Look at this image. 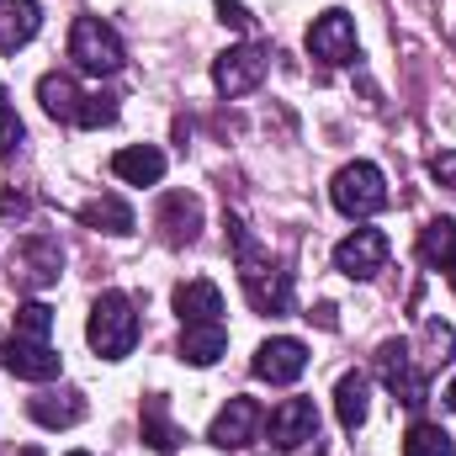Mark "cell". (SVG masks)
<instances>
[{
    "mask_svg": "<svg viewBox=\"0 0 456 456\" xmlns=\"http://www.w3.org/2000/svg\"><path fill=\"white\" fill-rule=\"evenodd\" d=\"M75 122H80V127H112V122H117V96H107V91L86 96V102H80V112H75Z\"/></svg>",
    "mask_w": 456,
    "mask_h": 456,
    "instance_id": "4316f807",
    "label": "cell"
},
{
    "mask_svg": "<svg viewBox=\"0 0 456 456\" xmlns=\"http://www.w3.org/2000/svg\"><path fill=\"white\" fill-rule=\"evenodd\" d=\"M330 197H335V208H340L345 218H371V213L387 208V181H382L377 165L355 159V165H345L340 175H335Z\"/></svg>",
    "mask_w": 456,
    "mask_h": 456,
    "instance_id": "3957f363",
    "label": "cell"
},
{
    "mask_svg": "<svg viewBox=\"0 0 456 456\" xmlns=\"http://www.w3.org/2000/svg\"><path fill=\"white\" fill-rule=\"evenodd\" d=\"M117 181H127V186H154L159 175H165V149H154V143H133V149H122L112 159Z\"/></svg>",
    "mask_w": 456,
    "mask_h": 456,
    "instance_id": "e0dca14e",
    "label": "cell"
},
{
    "mask_svg": "<svg viewBox=\"0 0 456 456\" xmlns=\"http://www.w3.org/2000/svg\"><path fill=\"white\" fill-rule=\"evenodd\" d=\"M16 335H27V340H48V335H53V308H48V303H27V308H16Z\"/></svg>",
    "mask_w": 456,
    "mask_h": 456,
    "instance_id": "484cf974",
    "label": "cell"
},
{
    "mask_svg": "<svg viewBox=\"0 0 456 456\" xmlns=\"http://www.w3.org/2000/svg\"><path fill=\"white\" fill-rule=\"evenodd\" d=\"M271 446L276 452H303V446L319 452V409H314V398H281L271 409Z\"/></svg>",
    "mask_w": 456,
    "mask_h": 456,
    "instance_id": "5b68a950",
    "label": "cell"
},
{
    "mask_svg": "<svg viewBox=\"0 0 456 456\" xmlns=\"http://www.w3.org/2000/svg\"><path fill=\"white\" fill-rule=\"evenodd\" d=\"M308 53L324 59V64H350L355 59V21L345 11H324L308 27Z\"/></svg>",
    "mask_w": 456,
    "mask_h": 456,
    "instance_id": "7c38bea8",
    "label": "cell"
},
{
    "mask_svg": "<svg viewBox=\"0 0 456 456\" xmlns=\"http://www.w3.org/2000/svg\"><path fill=\"white\" fill-rule=\"evenodd\" d=\"M86 340H91V350H96L102 361H122V355H133V345H138V314H133V297H122V292H102L96 308H91Z\"/></svg>",
    "mask_w": 456,
    "mask_h": 456,
    "instance_id": "7a4b0ae2",
    "label": "cell"
},
{
    "mask_svg": "<svg viewBox=\"0 0 456 456\" xmlns=\"http://www.w3.org/2000/svg\"><path fill=\"white\" fill-rule=\"evenodd\" d=\"M228 239L239 249V281H244V297L255 303V314H287L292 308V276L265 260V249L249 239V228L239 218H228Z\"/></svg>",
    "mask_w": 456,
    "mask_h": 456,
    "instance_id": "6da1fadb",
    "label": "cell"
},
{
    "mask_svg": "<svg viewBox=\"0 0 456 456\" xmlns=\"http://www.w3.org/2000/svg\"><path fill=\"white\" fill-rule=\"evenodd\" d=\"M419 260H425L430 271H452L456 265V218L425 224V233H419Z\"/></svg>",
    "mask_w": 456,
    "mask_h": 456,
    "instance_id": "44dd1931",
    "label": "cell"
},
{
    "mask_svg": "<svg viewBox=\"0 0 456 456\" xmlns=\"http://www.w3.org/2000/svg\"><path fill=\"white\" fill-rule=\"evenodd\" d=\"M430 181L446 186V191H456V149H441V154L430 159Z\"/></svg>",
    "mask_w": 456,
    "mask_h": 456,
    "instance_id": "f546056e",
    "label": "cell"
},
{
    "mask_svg": "<svg viewBox=\"0 0 456 456\" xmlns=\"http://www.w3.org/2000/svg\"><path fill=\"white\" fill-rule=\"evenodd\" d=\"M218 16H224L233 32H249V27H255V16H249V11H244L239 0H218Z\"/></svg>",
    "mask_w": 456,
    "mask_h": 456,
    "instance_id": "4dcf8cb0",
    "label": "cell"
},
{
    "mask_svg": "<svg viewBox=\"0 0 456 456\" xmlns=\"http://www.w3.org/2000/svg\"><path fill=\"white\" fill-rule=\"evenodd\" d=\"M377 371H382L387 393H393L403 409H419V403H425L430 382H425V371L414 366V355H409V345L403 340H387L382 350H377Z\"/></svg>",
    "mask_w": 456,
    "mask_h": 456,
    "instance_id": "8992f818",
    "label": "cell"
},
{
    "mask_svg": "<svg viewBox=\"0 0 456 456\" xmlns=\"http://www.w3.org/2000/svg\"><path fill=\"white\" fill-rule=\"evenodd\" d=\"M159 228H165V239H170V244H191V239H197V228H202V208H197V197L170 191V197H165V208H159Z\"/></svg>",
    "mask_w": 456,
    "mask_h": 456,
    "instance_id": "d6986e66",
    "label": "cell"
},
{
    "mask_svg": "<svg viewBox=\"0 0 456 456\" xmlns=\"http://www.w3.org/2000/svg\"><path fill=\"white\" fill-rule=\"evenodd\" d=\"M335 414H340L345 430H361L366 425V377L361 371H345L340 387H335Z\"/></svg>",
    "mask_w": 456,
    "mask_h": 456,
    "instance_id": "cb8c5ba5",
    "label": "cell"
},
{
    "mask_svg": "<svg viewBox=\"0 0 456 456\" xmlns=\"http://www.w3.org/2000/svg\"><path fill=\"white\" fill-rule=\"evenodd\" d=\"M21 456H43V452H37V446H27V452H21Z\"/></svg>",
    "mask_w": 456,
    "mask_h": 456,
    "instance_id": "836d02e7",
    "label": "cell"
},
{
    "mask_svg": "<svg viewBox=\"0 0 456 456\" xmlns=\"http://www.w3.org/2000/svg\"><path fill=\"white\" fill-rule=\"evenodd\" d=\"M69 59L86 69V75H117L122 69V43H117V32L102 21V16H80L75 21V32H69Z\"/></svg>",
    "mask_w": 456,
    "mask_h": 456,
    "instance_id": "277c9868",
    "label": "cell"
},
{
    "mask_svg": "<svg viewBox=\"0 0 456 456\" xmlns=\"http://www.w3.org/2000/svg\"><path fill=\"white\" fill-rule=\"evenodd\" d=\"M0 366L21 382H53L64 371V355L53 350L48 340H27V335H11L0 345Z\"/></svg>",
    "mask_w": 456,
    "mask_h": 456,
    "instance_id": "ba28073f",
    "label": "cell"
},
{
    "mask_svg": "<svg viewBox=\"0 0 456 456\" xmlns=\"http://www.w3.org/2000/svg\"><path fill=\"white\" fill-rule=\"evenodd\" d=\"M260 425H265V414H260V403L255 398H228V409L213 419V446L218 452H244L255 436H260Z\"/></svg>",
    "mask_w": 456,
    "mask_h": 456,
    "instance_id": "8fae6325",
    "label": "cell"
},
{
    "mask_svg": "<svg viewBox=\"0 0 456 456\" xmlns=\"http://www.w3.org/2000/svg\"><path fill=\"white\" fill-rule=\"evenodd\" d=\"M186 441V430L170 419V403L154 393V398H143V446L149 452H159V456H170L175 446Z\"/></svg>",
    "mask_w": 456,
    "mask_h": 456,
    "instance_id": "ac0fdd59",
    "label": "cell"
},
{
    "mask_svg": "<svg viewBox=\"0 0 456 456\" xmlns=\"http://www.w3.org/2000/svg\"><path fill=\"white\" fill-rule=\"evenodd\" d=\"M27 414H32L43 430H69V425L86 419V398H80V393H37V398L27 403Z\"/></svg>",
    "mask_w": 456,
    "mask_h": 456,
    "instance_id": "2e32d148",
    "label": "cell"
},
{
    "mask_svg": "<svg viewBox=\"0 0 456 456\" xmlns=\"http://www.w3.org/2000/svg\"><path fill=\"white\" fill-rule=\"evenodd\" d=\"M403 456H456V446L441 425H414L403 436Z\"/></svg>",
    "mask_w": 456,
    "mask_h": 456,
    "instance_id": "d4e9b609",
    "label": "cell"
},
{
    "mask_svg": "<svg viewBox=\"0 0 456 456\" xmlns=\"http://www.w3.org/2000/svg\"><path fill=\"white\" fill-rule=\"evenodd\" d=\"M27 138V127H21V117L11 112V107H0V159L5 154H16V143Z\"/></svg>",
    "mask_w": 456,
    "mask_h": 456,
    "instance_id": "f1b7e54d",
    "label": "cell"
},
{
    "mask_svg": "<svg viewBox=\"0 0 456 456\" xmlns=\"http://www.w3.org/2000/svg\"><path fill=\"white\" fill-rule=\"evenodd\" d=\"M265 69H271V53L255 48V43H239V48L218 53V64H213V86H218L224 96H249V91L265 80Z\"/></svg>",
    "mask_w": 456,
    "mask_h": 456,
    "instance_id": "52a82bcc",
    "label": "cell"
},
{
    "mask_svg": "<svg viewBox=\"0 0 456 456\" xmlns=\"http://www.w3.org/2000/svg\"><path fill=\"white\" fill-rule=\"evenodd\" d=\"M335 265H340L350 281H371L382 265H387V233L382 228H355L335 244Z\"/></svg>",
    "mask_w": 456,
    "mask_h": 456,
    "instance_id": "9c48e42d",
    "label": "cell"
},
{
    "mask_svg": "<svg viewBox=\"0 0 456 456\" xmlns=\"http://www.w3.org/2000/svg\"><path fill=\"white\" fill-rule=\"evenodd\" d=\"M59 271H64V244H59V239L32 233V239L16 249V276H21L27 287H53Z\"/></svg>",
    "mask_w": 456,
    "mask_h": 456,
    "instance_id": "4fadbf2b",
    "label": "cell"
},
{
    "mask_svg": "<svg viewBox=\"0 0 456 456\" xmlns=\"http://www.w3.org/2000/svg\"><path fill=\"white\" fill-rule=\"evenodd\" d=\"M175 314H181L186 324H218L224 292H218L213 281H181V287H175Z\"/></svg>",
    "mask_w": 456,
    "mask_h": 456,
    "instance_id": "9a60e30c",
    "label": "cell"
},
{
    "mask_svg": "<svg viewBox=\"0 0 456 456\" xmlns=\"http://www.w3.org/2000/svg\"><path fill=\"white\" fill-rule=\"evenodd\" d=\"M37 102H43V112L48 117H64V122H75V112H80V91H75V80L69 75H43L37 80Z\"/></svg>",
    "mask_w": 456,
    "mask_h": 456,
    "instance_id": "7402d4cb",
    "label": "cell"
},
{
    "mask_svg": "<svg viewBox=\"0 0 456 456\" xmlns=\"http://www.w3.org/2000/svg\"><path fill=\"white\" fill-rule=\"evenodd\" d=\"M0 218H27V197L5 191V197H0Z\"/></svg>",
    "mask_w": 456,
    "mask_h": 456,
    "instance_id": "1f68e13d",
    "label": "cell"
},
{
    "mask_svg": "<svg viewBox=\"0 0 456 456\" xmlns=\"http://www.w3.org/2000/svg\"><path fill=\"white\" fill-rule=\"evenodd\" d=\"M249 371H255L260 382H271V387H287V382H297V377L308 371V345L292 340V335H276V340H265L255 350Z\"/></svg>",
    "mask_w": 456,
    "mask_h": 456,
    "instance_id": "30bf717a",
    "label": "cell"
},
{
    "mask_svg": "<svg viewBox=\"0 0 456 456\" xmlns=\"http://www.w3.org/2000/svg\"><path fill=\"white\" fill-rule=\"evenodd\" d=\"M80 224L102 228V233H133V208L122 197H96V202L80 208Z\"/></svg>",
    "mask_w": 456,
    "mask_h": 456,
    "instance_id": "603a6c76",
    "label": "cell"
},
{
    "mask_svg": "<svg viewBox=\"0 0 456 456\" xmlns=\"http://www.w3.org/2000/svg\"><path fill=\"white\" fill-rule=\"evenodd\" d=\"M452 287H456V265H452Z\"/></svg>",
    "mask_w": 456,
    "mask_h": 456,
    "instance_id": "e575fe53",
    "label": "cell"
},
{
    "mask_svg": "<svg viewBox=\"0 0 456 456\" xmlns=\"http://www.w3.org/2000/svg\"><path fill=\"white\" fill-rule=\"evenodd\" d=\"M446 403H452V409H456V382H452V387H446Z\"/></svg>",
    "mask_w": 456,
    "mask_h": 456,
    "instance_id": "d6a6232c",
    "label": "cell"
},
{
    "mask_svg": "<svg viewBox=\"0 0 456 456\" xmlns=\"http://www.w3.org/2000/svg\"><path fill=\"white\" fill-rule=\"evenodd\" d=\"M69 456H91V452H69Z\"/></svg>",
    "mask_w": 456,
    "mask_h": 456,
    "instance_id": "d590c367",
    "label": "cell"
},
{
    "mask_svg": "<svg viewBox=\"0 0 456 456\" xmlns=\"http://www.w3.org/2000/svg\"><path fill=\"white\" fill-rule=\"evenodd\" d=\"M425 350H430L436 366H446V361L456 355V330L452 324H441V319H430V324H425Z\"/></svg>",
    "mask_w": 456,
    "mask_h": 456,
    "instance_id": "83f0119b",
    "label": "cell"
},
{
    "mask_svg": "<svg viewBox=\"0 0 456 456\" xmlns=\"http://www.w3.org/2000/svg\"><path fill=\"white\" fill-rule=\"evenodd\" d=\"M43 27V5L37 0H0V53H16L37 37Z\"/></svg>",
    "mask_w": 456,
    "mask_h": 456,
    "instance_id": "5bb4252c",
    "label": "cell"
},
{
    "mask_svg": "<svg viewBox=\"0 0 456 456\" xmlns=\"http://www.w3.org/2000/svg\"><path fill=\"white\" fill-rule=\"evenodd\" d=\"M224 350H228V330L224 324H186V335H181V361H191V366H213Z\"/></svg>",
    "mask_w": 456,
    "mask_h": 456,
    "instance_id": "ffe728a7",
    "label": "cell"
}]
</instances>
